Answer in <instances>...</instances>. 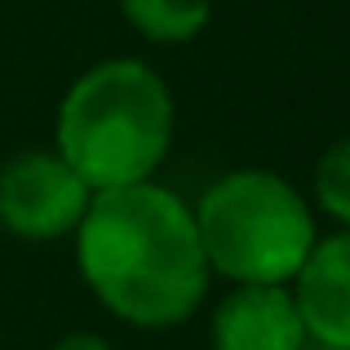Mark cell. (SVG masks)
<instances>
[{"label":"cell","mask_w":350,"mask_h":350,"mask_svg":"<svg viewBox=\"0 0 350 350\" xmlns=\"http://www.w3.org/2000/svg\"><path fill=\"white\" fill-rule=\"evenodd\" d=\"M76 239V271L116 319L146 333L178 328L204 306L208 271L196 213L160 182L94 191Z\"/></svg>","instance_id":"obj_1"},{"label":"cell","mask_w":350,"mask_h":350,"mask_svg":"<svg viewBox=\"0 0 350 350\" xmlns=\"http://www.w3.org/2000/svg\"><path fill=\"white\" fill-rule=\"evenodd\" d=\"M178 107L142 58H103L71 80L53 120V151L94 191L151 182L169 160Z\"/></svg>","instance_id":"obj_2"},{"label":"cell","mask_w":350,"mask_h":350,"mask_svg":"<svg viewBox=\"0 0 350 350\" xmlns=\"http://www.w3.org/2000/svg\"><path fill=\"white\" fill-rule=\"evenodd\" d=\"M200 248L231 284H293L319 239L310 200L275 169H231L191 204Z\"/></svg>","instance_id":"obj_3"},{"label":"cell","mask_w":350,"mask_h":350,"mask_svg":"<svg viewBox=\"0 0 350 350\" xmlns=\"http://www.w3.org/2000/svg\"><path fill=\"white\" fill-rule=\"evenodd\" d=\"M94 187L58 151H18L0 164V231L49 244L80 226Z\"/></svg>","instance_id":"obj_4"},{"label":"cell","mask_w":350,"mask_h":350,"mask_svg":"<svg viewBox=\"0 0 350 350\" xmlns=\"http://www.w3.org/2000/svg\"><path fill=\"white\" fill-rule=\"evenodd\" d=\"M213 350H310L288 284H231L208 319Z\"/></svg>","instance_id":"obj_5"},{"label":"cell","mask_w":350,"mask_h":350,"mask_svg":"<svg viewBox=\"0 0 350 350\" xmlns=\"http://www.w3.org/2000/svg\"><path fill=\"white\" fill-rule=\"evenodd\" d=\"M288 288L297 297L310 346L350 350V226L315 239Z\"/></svg>","instance_id":"obj_6"},{"label":"cell","mask_w":350,"mask_h":350,"mask_svg":"<svg viewBox=\"0 0 350 350\" xmlns=\"http://www.w3.org/2000/svg\"><path fill=\"white\" fill-rule=\"evenodd\" d=\"M120 14L151 44H187L213 18V0H120Z\"/></svg>","instance_id":"obj_7"},{"label":"cell","mask_w":350,"mask_h":350,"mask_svg":"<svg viewBox=\"0 0 350 350\" xmlns=\"http://www.w3.org/2000/svg\"><path fill=\"white\" fill-rule=\"evenodd\" d=\"M310 200H315L319 213H328L337 226H350V133L337 137L333 146H324V155L315 160Z\"/></svg>","instance_id":"obj_8"},{"label":"cell","mask_w":350,"mask_h":350,"mask_svg":"<svg viewBox=\"0 0 350 350\" xmlns=\"http://www.w3.org/2000/svg\"><path fill=\"white\" fill-rule=\"evenodd\" d=\"M49 350H111V342H107L103 333H67V337H58Z\"/></svg>","instance_id":"obj_9"}]
</instances>
